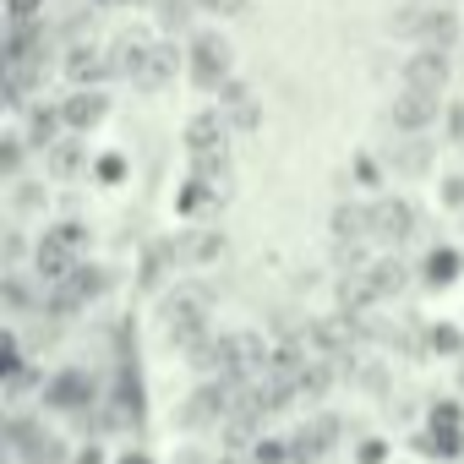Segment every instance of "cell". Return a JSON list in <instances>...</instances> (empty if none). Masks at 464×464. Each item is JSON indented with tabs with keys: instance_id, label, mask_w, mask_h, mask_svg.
Here are the masks:
<instances>
[{
	"instance_id": "6da1fadb",
	"label": "cell",
	"mask_w": 464,
	"mask_h": 464,
	"mask_svg": "<svg viewBox=\"0 0 464 464\" xmlns=\"http://www.w3.org/2000/svg\"><path fill=\"white\" fill-rule=\"evenodd\" d=\"M431 115H437V93H420V88H399V99H393V121H399L404 131H420Z\"/></svg>"
},
{
	"instance_id": "7a4b0ae2",
	"label": "cell",
	"mask_w": 464,
	"mask_h": 464,
	"mask_svg": "<svg viewBox=\"0 0 464 464\" xmlns=\"http://www.w3.org/2000/svg\"><path fill=\"white\" fill-rule=\"evenodd\" d=\"M431 17H437V0H404V6H399V17L388 23L399 39H426V28H431Z\"/></svg>"
},
{
	"instance_id": "3957f363",
	"label": "cell",
	"mask_w": 464,
	"mask_h": 464,
	"mask_svg": "<svg viewBox=\"0 0 464 464\" xmlns=\"http://www.w3.org/2000/svg\"><path fill=\"white\" fill-rule=\"evenodd\" d=\"M404 88H420V93H442L448 88V66L437 55H415L404 66Z\"/></svg>"
},
{
	"instance_id": "277c9868",
	"label": "cell",
	"mask_w": 464,
	"mask_h": 464,
	"mask_svg": "<svg viewBox=\"0 0 464 464\" xmlns=\"http://www.w3.org/2000/svg\"><path fill=\"white\" fill-rule=\"evenodd\" d=\"M186 137H191V153H197V159H208L213 148H224V121H218V115H202V121H191V131H186Z\"/></svg>"
},
{
	"instance_id": "5b68a950",
	"label": "cell",
	"mask_w": 464,
	"mask_h": 464,
	"mask_svg": "<svg viewBox=\"0 0 464 464\" xmlns=\"http://www.w3.org/2000/svg\"><path fill=\"white\" fill-rule=\"evenodd\" d=\"M372 224H377V236H410V208L404 202H382L377 213H372Z\"/></svg>"
},
{
	"instance_id": "8992f818",
	"label": "cell",
	"mask_w": 464,
	"mask_h": 464,
	"mask_svg": "<svg viewBox=\"0 0 464 464\" xmlns=\"http://www.w3.org/2000/svg\"><path fill=\"white\" fill-rule=\"evenodd\" d=\"M197 55H202V77H213V66H218V72L229 66V50H224L218 39H202V44H197Z\"/></svg>"
},
{
	"instance_id": "52a82bcc",
	"label": "cell",
	"mask_w": 464,
	"mask_h": 464,
	"mask_svg": "<svg viewBox=\"0 0 464 464\" xmlns=\"http://www.w3.org/2000/svg\"><path fill=\"white\" fill-rule=\"evenodd\" d=\"M202 6H208V12H229V17H236V12H246V0H202Z\"/></svg>"
},
{
	"instance_id": "ba28073f",
	"label": "cell",
	"mask_w": 464,
	"mask_h": 464,
	"mask_svg": "<svg viewBox=\"0 0 464 464\" xmlns=\"http://www.w3.org/2000/svg\"><path fill=\"white\" fill-rule=\"evenodd\" d=\"M66 115H72V121H77V126H82V121H93V115H99V104H93V99H88V104H72V110H66Z\"/></svg>"
},
{
	"instance_id": "9c48e42d",
	"label": "cell",
	"mask_w": 464,
	"mask_h": 464,
	"mask_svg": "<svg viewBox=\"0 0 464 464\" xmlns=\"http://www.w3.org/2000/svg\"><path fill=\"white\" fill-rule=\"evenodd\" d=\"M99 6H110V0H99Z\"/></svg>"
}]
</instances>
